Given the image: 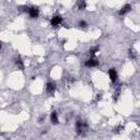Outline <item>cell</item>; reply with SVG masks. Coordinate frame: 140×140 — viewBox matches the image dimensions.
I'll use <instances>...</instances> for the list:
<instances>
[{"label":"cell","instance_id":"obj_1","mask_svg":"<svg viewBox=\"0 0 140 140\" xmlns=\"http://www.w3.org/2000/svg\"><path fill=\"white\" fill-rule=\"evenodd\" d=\"M24 11L27 12L31 19H36L40 15V9L37 7H24Z\"/></svg>","mask_w":140,"mask_h":140},{"label":"cell","instance_id":"obj_2","mask_svg":"<svg viewBox=\"0 0 140 140\" xmlns=\"http://www.w3.org/2000/svg\"><path fill=\"white\" fill-rule=\"evenodd\" d=\"M88 128V125L86 123H83L81 120H78L76 124V129H77V133L78 135H83L84 129Z\"/></svg>","mask_w":140,"mask_h":140},{"label":"cell","instance_id":"obj_3","mask_svg":"<svg viewBox=\"0 0 140 140\" xmlns=\"http://www.w3.org/2000/svg\"><path fill=\"white\" fill-rule=\"evenodd\" d=\"M63 16L61 15H55L53 16L52 19H51V24H52V26L54 27H57L58 25H60V24L63 23Z\"/></svg>","mask_w":140,"mask_h":140},{"label":"cell","instance_id":"obj_4","mask_svg":"<svg viewBox=\"0 0 140 140\" xmlns=\"http://www.w3.org/2000/svg\"><path fill=\"white\" fill-rule=\"evenodd\" d=\"M108 76H109V79H111V81L113 83H115L117 81V79H118V75H117V71L115 68H111L108 70Z\"/></svg>","mask_w":140,"mask_h":140},{"label":"cell","instance_id":"obj_5","mask_svg":"<svg viewBox=\"0 0 140 140\" xmlns=\"http://www.w3.org/2000/svg\"><path fill=\"white\" fill-rule=\"evenodd\" d=\"M46 91H47L48 94L53 95L55 93V91H56V84H55L53 81L47 82V84H46Z\"/></svg>","mask_w":140,"mask_h":140},{"label":"cell","instance_id":"obj_6","mask_svg":"<svg viewBox=\"0 0 140 140\" xmlns=\"http://www.w3.org/2000/svg\"><path fill=\"white\" fill-rule=\"evenodd\" d=\"M86 66L87 67H90V68H92V67H96V66H99V60H97L96 58H90L88 59L87 61H86Z\"/></svg>","mask_w":140,"mask_h":140},{"label":"cell","instance_id":"obj_7","mask_svg":"<svg viewBox=\"0 0 140 140\" xmlns=\"http://www.w3.org/2000/svg\"><path fill=\"white\" fill-rule=\"evenodd\" d=\"M130 11H131V5L127 3V4H125L124 7L118 11V14H119V15H125V14H127V13H128V12H130Z\"/></svg>","mask_w":140,"mask_h":140},{"label":"cell","instance_id":"obj_8","mask_svg":"<svg viewBox=\"0 0 140 140\" xmlns=\"http://www.w3.org/2000/svg\"><path fill=\"white\" fill-rule=\"evenodd\" d=\"M51 120H52V123H53L54 125H57V124L59 123V120H58V115H57L56 112H53V113L51 114Z\"/></svg>","mask_w":140,"mask_h":140},{"label":"cell","instance_id":"obj_9","mask_svg":"<svg viewBox=\"0 0 140 140\" xmlns=\"http://www.w3.org/2000/svg\"><path fill=\"white\" fill-rule=\"evenodd\" d=\"M77 5H78L79 10H84V9L87 8V2H86V0H78Z\"/></svg>","mask_w":140,"mask_h":140},{"label":"cell","instance_id":"obj_10","mask_svg":"<svg viewBox=\"0 0 140 140\" xmlns=\"http://www.w3.org/2000/svg\"><path fill=\"white\" fill-rule=\"evenodd\" d=\"M15 66H16L19 69H21V70H23V69H24V64H23V61L21 60V58H20V57L15 59Z\"/></svg>","mask_w":140,"mask_h":140},{"label":"cell","instance_id":"obj_11","mask_svg":"<svg viewBox=\"0 0 140 140\" xmlns=\"http://www.w3.org/2000/svg\"><path fill=\"white\" fill-rule=\"evenodd\" d=\"M97 52H99V47H97V46H93V47H91V48H90L89 54L93 57V56H95V55H96Z\"/></svg>","mask_w":140,"mask_h":140},{"label":"cell","instance_id":"obj_12","mask_svg":"<svg viewBox=\"0 0 140 140\" xmlns=\"http://www.w3.org/2000/svg\"><path fill=\"white\" fill-rule=\"evenodd\" d=\"M129 57H130L131 59H136V58H137V53H136L135 51L130 49V51H129Z\"/></svg>","mask_w":140,"mask_h":140},{"label":"cell","instance_id":"obj_13","mask_svg":"<svg viewBox=\"0 0 140 140\" xmlns=\"http://www.w3.org/2000/svg\"><path fill=\"white\" fill-rule=\"evenodd\" d=\"M78 25L80 26V27H82V29H84V27H87L88 26V23L86 22V21H83V20H81V21H79V23H78Z\"/></svg>","mask_w":140,"mask_h":140},{"label":"cell","instance_id":"obj_14","mask_svg":"<svg viewBox=\"0 0 140 140\" xmlns=\"http://www.w3.org/2000/svg\"><path fill=\"white\" fill-rule=\"evenodd\" d=\"M44 119H45V115H44V116H42V117H41V118L38 119V121H40V123H41V121H43Z\"/></svg>","mask_w":140,"mask_h":140},{"label":"cell","instance_id":"obj_15","mask_svg":"<svg viewBox=\"0 0 140 140\" xmlns=\"http://www.w3.org/2000/svg\"><path fill=\"white\" fill-rule=\"evenodd\" d=\"M1 48H2V43H1V41H0V51H1Z\"/></svg>","mask_w":140,"mask_h":140}]
</instances>
